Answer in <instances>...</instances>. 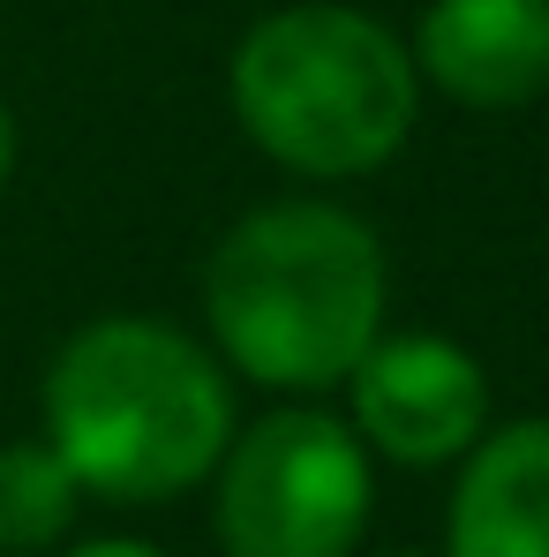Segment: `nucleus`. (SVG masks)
I'll return each mask as SVG.
<instances>
[{
  "label": "nucleus",
  "instance_id": "f257e3e1",
  "mask_svg": "<svg viewBox=\"0 0 549 557\" xmlns=\"http://www.w3.org/2000/svg\"><path fill=\"white\" fill-rule=\"evenodd\" d=\"M391 264L362 211L278 196L241 211L203 257L211 355L272 392H332L384 332Z\"/></svg>",
  "mask_w": 549,
  "mask_h": 557
},
{
  "label": "nucleus",
  "instance_id": "9d476101",
  "mask_svg": "<svg viewBox=\"0 0 549 557\" xmlns=\"http://www.w3.org/2000/svg\"><path fill=\"white\" fill-rule=\"evenodd\" d=\"M15 182V113H8V98H0V196Z\"/></svg>",
  "mask_w": 549,
  "mask_h": 557
},
{
  "label": "nucleus",
  "instance_id": "9b49d317",
  "mask_svg": "<svg viewBox=\"0 0 549 557\" xmlns=\"http://www.w3.org/2000/svg\"><path fill=\"white\" fill-rule=\"evenodd\" d=\"M384 557H437V550H384Z\"/></svg>",
  "mask_w": 549,
  "mask_h": 557
},
{
  "label": "nucleus",
  "instance_id": "6e6552de",
  "mask_svg": "<svg viewBox=\"0 0 549 557\" xmlns=\"http://www.w3.org/2000/svg\"><path fill=\"white\" fill-rule=\"evenodd\" d=\"M76 505H84V490L46 437L0 445V557L53 550L76 528Z\"/></svg>",
  "mask_w": 549,
  "mask_h": 557
},
{
  "label": "nucleus",
  "instance_id": "7ed1b4c3",
  "mask_svg": "<svg viewBox=\"0 0 549 557\" xmlns=\"http://www.w3.org/2000/svg\"><path fill=\"white\" fill-rule=\"evenodd\" d=\"M241 136L301 182H362L422 121V76L399 30L347 0H294L241 30L226 61Z\"/></svg>",
  "mask_w": 549,
  "mask_h": 557
},
{
  "label": "nucleus",
  "instance_id": "1a4fd4ad",
  "mask_svg": "<svg viewBox=\"0 0 549 557\" xmlns=\"http://www.w3.org/2000/svg\"><path fill=\"white\" fill-rule=\"evenodd\" d=\"M61 557H166L159 543H136V535H98V543H76V550Z\"/></svg>",
  "mask_w": 549,
  "mask_h": 557
},
{
  "label": "nucleus",
  "instance_id": "f03ea898",
  "mask_svg": "<svg viewBox=\"0 0 549 557\" xmlns=\"http://www.w3.org/2000/svg\"><path fill=\"white\" fill-rule=\"evenodd\" d=\"M38 414L76 490L105 505H174L234 445L226 362L159 317H91L68 332Z\"/></svg>",
  "mask_w": 549,
  "mask_h": 557
},
{
  "label": "nucleus",
  "instance_id": "39448f33",
  "mask_svg": "<svg viewBox=\"0 0 549 557\" xmlns=\"http://www.w3.org/2000/svg\"><path fill=\"white\" fill-rule=\"evenodd\" d=\"M347 407L369 460L452 467L489 430V370L445 332H376L347 370Z\"/></svg>",
  "mask_w": 549,
  "mask_h": 557
},
{
  "label": "nucleus",
  "instance_id": "0eeeda50",
  "mask_svg": "<svg viewBox=\"0 0 549 557\" xmlns=\"http://www.w3.org/2000/svg\"><path fill=\"white\" fill-rule=\"evenodd\" d=\"M445 557H549V414H520L466 445Z\"/></svg>",
  "mask_w": 549,
  "mask_h": 557
},
{
  "label": "nucleus",
  "instance_id": "20e7f679",
  "mask_svg": "<svg viewBox=\"0 0 549 557\" xmlns=\"http://www.w3.org/2000/svg\"><path fill=\"white\" fill-rule=\"evenodd\" d=\"M219 550L226 557H354L376 505V460L354 422L278 407L219 453Z\"/></svg>",
  "mask_w": 549,
  "mask_h": 557
},
{
  "label": "nucleus",
  "instance_id": "423d86ee",
  "mask_svg": "<svg viewBox=\"0 0 549 557\" xmlns=\"http://www.w3.org/2000/svg\"><path fill=\"white\" fill-rule=\"evenodd\" d=\"M414 76L474 113H512L549 91V0H429L414 23Z\"/></svg>",
  "mask_w": 549,
  "mask_h": 557
}]
</instances>
